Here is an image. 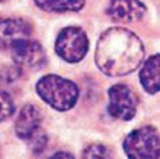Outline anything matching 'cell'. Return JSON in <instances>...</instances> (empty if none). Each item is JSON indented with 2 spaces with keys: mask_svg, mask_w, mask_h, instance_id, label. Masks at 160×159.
Listing matches in <instances>:
<instances>
[{
  "mask_svg": "<svg viewBox=\"0 0 160 159\" xmlns=\"http://www.w3.org/2000/svg\"><path fill=\"white\" fill-rule=\"evenodd\" d=\"M144 55L142 43L133 32L112 28L104 32L97 43L96 63L104 74L121 77L136 70Z\"/></svg>",
  "mask_w": 160,
  "mask_h": 159,
  "instance_id": "obj_1",
  "label": "cell"
},
{
  "mask_svg": "<svg viewBox=\"0 0 160 159\" xmlns=\"http://www.w3.org/2000/svg\"><path fill=\"white\" fill-rule=\"evenodd\" d=\"M37 92L45 103L60 111L70 110L78 100L77 85L53 74L45 75L40 80L37 84Z\"/></svg>",
  "mask_w": 160,
  "mask_h": 159,
  "instance_id": "obj_2",
  "label": "cell"
},
{
  "mask_svg": "<svg viewBox=\"0 0 160 159\" xmlns=\"http://www.w3.org/2000/svg\"><path fill=\"white\" fill-rule=\"evenodd\" d=\"M127 156L130 158H159L160 139L158 132L151 126L140 128L132 132L123 143Z\"/></svg>",
  "mask_w": 160,
  "mask_h": 159,
  "instance_id": "obj_3",
  "label": "cell"
},
{
  "mask_svg": "<svg viewBox=\"0 0 160 159\" xmlns=\"http://www.w3.org/2000/svg\"><path fill=\"white\" fill-rule=\"evenodd\" d=\"M89 41L86 33L79 28L70 26L59 33L56 38V52L62 59L70 63L79 62L88 52Z\"/></svg>",
  "mask_w": 160,
  "mask_h": 159,
  "instance_id": "obj_4",
  "label": "cell"
},
{
  "mask_svg": "<svg viewBox=\"0 0 160 159\" xmlns=\"http://www.w3.org/2000/svg\"><path fill=\"white\" fill-rule=\"evenodd\" d=\"M108 96H110L108 113L114 118L129 121L136 115L137 99L129 86L116 84L108 91Z\"/></svg>",
  "mask_w": 160,
  "mask_h": 159,
  "instance_id": "obj_5",
  "label": "cell"
},
{
  "mask_svg": "<svg viewBox=\"0 0 160 159\" xmlns=\"http://www.w3.org/2000/svg\"><path fill=\"white\" fill-rule=\"evenodd\" d=\"M10 49L14 62L19 67L38 69L47 62L45 51L37 41H32L29 38L19 40Z\"/></svg>",
  "mask_w": 160,
  "mask_h": 159,
  "instance_id": "obj_6",
  "label": "cell"
},
{
  "mask_svg": "<svg viewBox=\"0 0 160 159\" xmlns=\"http://www.w3.org/2000/svg\"><path fill=\"white\" fill-rule=\"evenodd\" d=\"M147 8L138 0H112L107 14L116 22H136L145 15Z\"/></svg>",
  "mask_w": 160,
  "mask_h": 159,
  "instance_id": "obj_7",
  "label": "cell"
},
{
  "mask_svg": "<svg viewBox=\"0 0 160 159\" xmlns=\"http://www.w3.org/2000/svg\"><path fill=\"white\" fill-rule=\"evenodd\" d=\"M32 26L23 19H0V48H11L19 40L29 38Z\"/></svg>",
  "mask_w": 160,
  "mask_h": 159,
  "instance_id": "obj_8",
  "label": "cell"
},
{
  "mask_svg": "<svg viewBox=\"0 0 160 159\" xmlns=\"http://www.w3.org/2000/svg\"><path fill=\"white\" fill-rule=\"evenodd\" d=\"M41 124V114L36 106L28 104L21 110L15 122V132L21 139H32Z\"/></svg>",
  "mask_w": 160,
  "mask_h": 159,
  "instance_id": "obj_9",
  "label": "cell"
},
{
  "mask_svg": "<svg viewBox=\"0 0 160 159\" xmlns=\"http://www.w3.org/2000/svg\"><path fill=\"white\" fill-rule=\"evenodd\" d=\"M140 80L144 89L149 93L160 91V54L151 56L140 71Z\"/></svg>",
  "mask_w": 160,
  "mask_h": 159,
  "instance_id": "obj_10",
  "label": "cell"
},
{
  "mask_svg": "<svg viewBox=\"0 0 160 159\" xmlns=\"http://www.w3.org/2000/svg\"><path fill=\"white\" fill-rule=\"evenodd\" d=\"M34 3L44 11L63 13L81 10L85 4V0H34Z\"/></svg>",
  "mask_w": 160,
  "mask_h": 159,
  "instance_id": "obj_11",
  "label": "cell"
},
{
  "mask_svg": "<svg viewBox=\"0 0 160 159\" xmlns=\"http://www.w3.org/2000/svg\"><path fill=\"white\" fill-rule=\"evenodd\" d=\"M14 110H15V106H14L12 97L7 92L0 91V122L11 117Z\"/></svg>",
  "mask_w": 160,
  "mask_h": 159,
  "instance_id": "obj_12",
  "label": "cell"
},
{
  "mask_svg": "<svg viewBox=\"0 0 160 159\" xmlns=\"http://www.w3.org/2000/svg\"><path fill=\"white\" fill-rule=\"evenodd\" d=\"M83 156L85 158H108L111 156V152L107 147L101 146V144H93L88 147L83 151Z\"/></svg>",
  "mask_w": 160,
  "mask_h": 159,
  "instance_id": "obj_13",
  "label": "cell"
},
{
  "mask_svg": "<svg viewBox=\"0 0 160 159\" xmlns=\"http://www.w3.org/2000/svg\"><path fill=\"white\" fill-rule=\"evenodd\" d=\"M19 69L17 67H4L0 70V82H12L19 77Z\"/></svg>",
  "mask_w": 160,
  "mask_h": 159,
  "instance_id": "obj_14",
  "label": "cell"
},
{
  "mask_svg": "<svg viewBox=\"0 0 160 159\" xmlns=\"http://www.w3.org/2000/svg\"><path fill=\"white\" fill-rule=\"evenodd\" d=\"M32 139H34L36 141L33 144V151L34 152H40V151H42L44 150V147H45V143H47V137L44 135H38V136H33Z\"/></svg>",
  "mask_w": 160,
  "mask_h": 159,
  "instance_id": "obj_15",
  "label": "cell"
},
{
  "mask_svg": "<svg viewBox=\"0 0 160 159\" xmlns=\"http://www.w3.org/2000/svg\"><path fill=\"white\" fill-rule=\"evenodd\" d=\"M53 156H67V158H71L70 154H66V152H59V154H55Z\"/></svg>",
  "mask_w": 160,
  "mask_h": 159,
  "instance_id": "obj_16",
  "label": "cell"
},
{
  "mask_svg": "<svg viewBox=\"0 0 160 159\" xmlns=\"http://www.w3.org/2000/svg\"><path fill=\"white\" fill-rule=\"evenodd\" d=\"M0 2H3V0H0Z\"/></svg>",
  "mask_w": 160,
  "mask_h": 159,
  "instance_id": "obj_17",
  "label": "cell"
}]
</instances>
